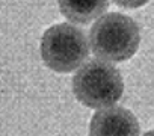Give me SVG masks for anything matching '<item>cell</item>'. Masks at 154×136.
Returning <instances> with one entry per match:
<instances>
[{"label": "cell", "mask_w": 154, "mask_h": 136, "mask_svg": "<svg viewBox=\"0 0 154 136\" xmlns=\"http://www.w3.org/2000/svg\"><path fill=\"white\" fill-rule=\"evenodd\" d=\"M143 136H154V130H149V131H146Z\"/></svg>", "instance_id": "obj_7"}, {"label": "cell", "mask_w": 154, "mask_h": 136, "mask_svg": "<svg viewBox=\"0 0 154 136\" xmlns=\"http://www.w3.org/2000/svg\"><path fill=\"white\" fill-rule=\"evenodd\" d=\"M89 45L86 33L68 23L48 27L41 38V57L50 70L71 73L88 57Z\"/></svg>", "instance_id": "obj_3"}, {"label": "cell", "mask_w": 154, "mask_h": 136, "mask_svg": "<svg viewBox=\"0 0 154 136\" xmlns=\"http://www.w3.org/2000/svg\"><path fill=\"white\" fill-rule=\"evenodd\" d=\"M72 92L82 104L92 109H103L121 98L124 80L113 65L94 59L86 62L74 74Z\"/></svg>", "instance_id": "obj_2"}, {"label": "cell", "mask_w": 154, "mask_h": 136, "mask_svg": "<svg viewBox=\"0 0 154 136\" xmlns=\"http://www.w3.org/2000/svg\"><path fill=\"white\" fill-rule=\"evenodd\" d=\"M113 2L122 8H140L146 5L149 0H113Z\"/></svg>", "instance_id": "obj_6"}, {"label": "cell", "mask_w": 154, "mask_h": 136, "mask_svg": "<svg viewBox=\"0 0 154 136\" xmlns=\"http://www.w3.org/2000/svg\"><path fill=\"white\" fill-rule=\"evenodd\" d=\"M89 42L95 56L109 62H122L136 53L140 33L133 18L124 14L110 12L92 24Z\"/></svg>", "instance_id": "obj_1"}, {"label": "cell", "mask_w": 154, "mask_h": 136, "mask_svg": "<svg viewBox=\"0 0 154 136\" xmlns=\"http://www.w3.org/2000/svg\"><path fill=\"white\" fill-rule=\"evenodd\" d=\"M89 136H139V122L125 107H103L89 122Z\"/></svg>", "instance_id": "obj_4"}, {"label": "cell", "mask_w": 154, "mask_h": 136, "mask_svg": "<svg viewBox=\"0 0 154 136\" xmlns=\"http://www.w3.org/2000/svg\"><path fill=\"white\" fill-rule=\"evenodd\" d=\"M62 15L77 24H88L103 15L109 8V0H57Z\"/></svg>", "instance_id": "obj_5"}]
</instances>
